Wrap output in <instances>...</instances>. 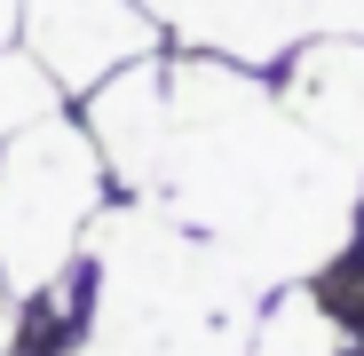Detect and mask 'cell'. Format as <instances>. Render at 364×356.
I'll use <instances>...</instances> for the list:
<instances>
[{
	"label": "cell",
	"mask_w": 364,
	"mask_h": 356,
	"mask_svg": "<svg viewBox=\"0 0 364 356\" xmlns=\"http://www.w3.org/2000/svg\"><path fill=\"white\" fill-rule=\"evenodd\" d=\"M16 24H24V0H0V48L16 40Z\"/></svg>",
	"instance_id": "obj_8"
},
{
	"label": "cell",
	"mask_w": 364,
	"mask_h": 356,
	"mask_svg": "<svg viewBox=\"0 0 364 356\" xmlns=\"http://www.w3.org/2000/svg\"><path fill=\"white\" fill-rule=\"evenodd\" d=\"M174 127L151 198L222 246L262 293L325 277L364 237V174L285 119L269 72L166 48Z\"/></svg>",
	"instance_id": "obj_1"
},
{
	"label": "cell",
	"mask_w": 364,
	"mask_h": 356,
	"mask_svg": "<svg viewBox=\"0 0 364 356\" xmlns=\"http://www.w3.org/2000/svg\"><path fill=\"white\" fill-rule=\"evenodd\" d=\"M103 206H111V166L72 111L0 143V285L16 301L55 293L80 269Z\"/></svg>",
	"instance_id": "obj_2"
},
{
	"label": "cell",
	"mask_w": 364,
	"mask_h": 356,
	"mask_svg": "<svg viewBox=\"0 0 364 356\" xmlns=\"http://www.w3.org/2000/svg\"><path fill=\"white\" fill-rule=\"evenodd\" d=\"M269 87H277V103H285V119L301 135L364 174V40L356 32L293 40L269 64Z\"/></svg>",
	"instance_id": "obj_4"
},
{
	"label": "cell",
	"mask_w": 364,
	"mask_h": 356,
	"mask_svg": "<svg viewBox=\"0 0 364 356\" xmlns=\"http://www.w3.org/2000/svg\"><path fill=\"white\" fill-rule=\"evenodd\" d=\"M356 246H364V237H356Z\"/></svg>",
	"instance_id": "obj_10"
},
{
	"label": "cell",
	"mask_w": 364,
	"mask_h": 356,
	"mask_svg": "<svg viewBox=\"0 0 364 356\" xmlns=\"http://www.w3.org/2000/svg\"><path fill=\"white\" fill-rule=\"evenodd\" d=\"M16 309H24V301L0 285V356H16Z\"/></svg>",
	"instance_id": "obj_7"
},
{
	"label": "cell",
	"mask_w": 364,
	"mask_h": 356,
	"mask_svg": "<svg viewBox=\"0 0 364 356\" xmlns=\"http://www.w3.org/2000/svg\"><path fill=\"white\" fill-rule=\"evenodd\" d=\"M55 111H64V87L48 80V64L24 40H9L0 48V143H16L24 127H40V119H55Z\"/></svg>",
	"instance_id": "obj_6"
},
{
	"label": "cell",
	"mask_w": 364,
	"mask_h": 356,
	"mask_svg": "<svg viewBox=\"0 0 364 356\" xmlns=\"http://www.w3.org/2000/svg\"><path fill=\"white\" fill-rule=\"evenodd\" d=\"M16 40L48 64V80L64 87V103L95 95L111 72L143 64V55H166V24L143 0H24Z\"/></svg>",
	"instance_id": "obj_3"
},
{
	"label": "cell",
	"mask_w": 364,
	"mask_h": 356,
	"mask_svg": "<svg viewBox=\"0 0 364 356\" xmlns=\"http://www.w3.org/2000/svg\"><path fill=\"white\" fill-rule=\"evenodd\" d=\"M356 348H364V317H356Z\"/></svg>",
	"instance_id": "obj_9"
},
{
	"label": "cell",
	"mask_w": 364,
	"mask_h": 356,
	"mask_svg": "<svg viewBox=\"0 0 364 356\" xmlns=\"http://www.w3.org/2000/svg\"><path fill=\"white\" fill-rule=\"evenodd\" d=\"M80 127L95 135V151H103V166H111V190L151 198L159 158H166V127H174L166 55H143V64L111 72L95 95H80Z\"/></svg>",
	"instance_id": "obj_5"
}]
</instances>
